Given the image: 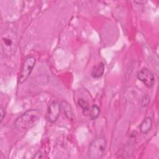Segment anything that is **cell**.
Listing matches in <instances>:
<instances>
[{
	"label": "cell",
	"mask_w": 159,
	"mask_h": 159,
	"mask_svg": "<svg viewBox=\"0 0 159 159\" xmlns=\"http://www.w3.org/2000/svg\"><path fill=\"white\" fill-rule=\"evenodd\" d=\"M41 113L38 109H29L16 119L14 127L18 131L27 130L38 122Z\"/></svg>",
	"instance_id": "6da1fadb"
},
{
	"label": "cell",
	"mask_w": 159,
	"mask_h": 159,
	"mask_svg": "<svg viewBox=\"0 0 159 159\" xmlns=\"http://www.w3.org/2000/svg\"><path fill=\"white\" fill-rule=\"evenodd\" d=\"M17 45L18 40L15 32L11 29L5 30L1 35V47L4 55L7 57L14 55Z\"/></svg>",
	"instance_id": "7a4b0ae2"
},
{
	"label": "cell",
	"mask_w": 159,
	"mask_h": 159,
	"mask_svg": "<svg viewBox=\"0 0 159 159\" xmlns=\"http://www.w3.org/2000/svg\"><path fill=\"white\" fill-rule=\"evenodd\" d=\"M106 141L104 137H99L94 139L90 143L88 155L91 159L101 158L105 152Z\"/></svg>",
	"instance_id": "3957f363"
},
{
	"label": "cell",
	"mask_w": 159,
	"mask_h": 159,
	"mask_svg": "<svg viewBox=\"0 0 159 159\" xmlns=\"http://www.w3.org/2000/svg\"><path fill=\"white\" fill-rule=\"evenodd\" d=\"M35 58L32 56L27 57L24 61L19 73V84H22L29 78L35 65Z\"/></svg>",
	"instance_id": "277c9868"
},
{
	"label": "cell",
	"mask_w": 159,
	"mask_h": 159,
	"mask_svg": "<svg viewBox=\"0 0 159 159\" xmlns=\"http://www.w3.org/2000/svg\"><path fill=\"white\" fill-rule=\"evenodd\" d=\"M61 104L57 101H53L50 103L47 108L46 118L51 123L55 122L58 118L60 112Z\"/></svg>",
	"instance_id": "5b68a950"
},
{
	"label": "cell",
	"mask_w": 159,
	"mask_h": 159,
	"mask_svg": "<svg viewBox=\"0 0 159 159\" xmlns=\"http://www.w3.org/2000/svg\"><path fill=\"white\" fill-rule=\"evenodd\" d=\"M137 78L148 88H151L155 83V78L153 73L147 68H143L137 73Z\"/></svg>",
	"instance_id": "8992f818"
},
{
	"label": "cell",
	"mask_w": 159,
	"mask_h": 159,
	"mask_svg": "<svg viewBox=\"0 0 159 159\" xmlns=\"http://www.w3.org/2000/svg\"><path fill=\"white\" fill-rule=\"evenodd\" d=\"M152 119L150 117H145L139 125L140 132L143 134H148L152 127Z\"/></svg>",
	"instance_id": "52a82bcc"
},
{
	"label": "cell",
	"mask_w": 159,
	"mask_h": 159,
	"mask_svg": "<svg viewBox=\"0 0 159 159\" xmlns=\"http://www.w3.org/2000/svg\"><path fill=\"white\" fill-rule=\"evenodd\" d=\"M61 107L63 108V112L65 116L70 120H73L74 119V114L71 108V105L65 101H62L60 103Z\"/></svg>",
	"instance_id": "ba28073f"
},
{
	"label": "cell",
	"mask_w": 159,
	"mask_h": 159,
	"mask_svg": "<svg viewBox=\"0 0 159 159\" xmlns=\"http://www.w3.org/2000/svg\"><path fill=\"white\" fill-rule=\"evenodd\" d=\"M104 72V65L101 62L96 65L94 66L91 70V76L94 78H98L101 77Z\"/></svg>",
	"instance_id": "9c48e42d"
},
{
	"label": "cell",
	"mask_w": 159,
	"mask_h": 159,
	"mask_svg": "<svg viewBox=\"0 0 159 159\" xmlns=\"http://www.w3.org/2000/svg\"><path fill=\"white\" fill-rule=\"evenodd\" d=\"M78 104L82 109L83 114L84 116H88V114H89L90 109L89 104L88 101L83 98H80L78 100Z\"/></svg>",
	"instance_id": "30bf717a"
},
{
	"label": "cell",
	"mask_w": 159,
	"mask_h": 159,
	"mask_svg": "<svg viewBox=\"0 0 159 159\" xmlns=\"http://www.w3.org/2000/svg\"><path fill=\"white\" fill-rule=\"evenodd\" d=\"M99 114H100L99 107L96 104L93 105L91 107V109H90V112H89V114L91 119V120L96 119L98 117V116H99Z\"/></svg>",
	"instance_id": "8fae6325"
},
{
	"label": "cell",
	"mask_w": 159,
	"mask_h": 159,
	"mask_svg": "<svg viewBox=\"0 0 159 159\" xmlns=\"http://www.w3.org/2000/svg\"><path fill=\"white\" fill-rule=\"evenodd\" d=\"M150 102V99L148 98V96H145L143 99H142V104H141V106L143 107H145L148 106V103Z\"/></svg>",
	"instance_id": "7c38bea8"
},
{
	"label": "cell",
	"mask_w": 159,
	"mask_h": 159,
	"mask_svg": "<svg viewBox=\"0 0 159 159\" xmlns=\"http://www.w3.org/2000/svg\"><path fill=\"white\" fill-rule=\"evenodd\" d=\"M4 116H5V111L3 109V107L2 106H1V107H0V122L1 123L2 121Z\"/></svg>",
	"instance_id": "4fadbf2b"
},
{
	"label": "cell",
	"mask_w": 159,
	"mask_h": 159,
	"mask_svg": "<svg viewBox=\"0 0 159 159\" xmlns=\"http://www.w3.org/2000/svg\"><path fill=\"white\" fill-rule=\"evenodd\" d=\"M43 154L41 153V152H38L34 157L33 158H42L43 157V156L42 155Z\"/></svg>",
	"instance_id": "5bb4252c"
},
{
	"label": "cell",
	"mask_w": 159,
	"mask_h": 159,
	"mask_svg": "<svg viewBox=\"0 0 159 159\" xmlns=\"http://www.w3.org/2000/svg\"><path fill=\"white\" fill-rule=\"evenodd\" d=\"M135 2L139 4H143L145 2H146V1H135Z\"/></svg>",
	"instance_id": "9a60e30c"
}]
</instances>
